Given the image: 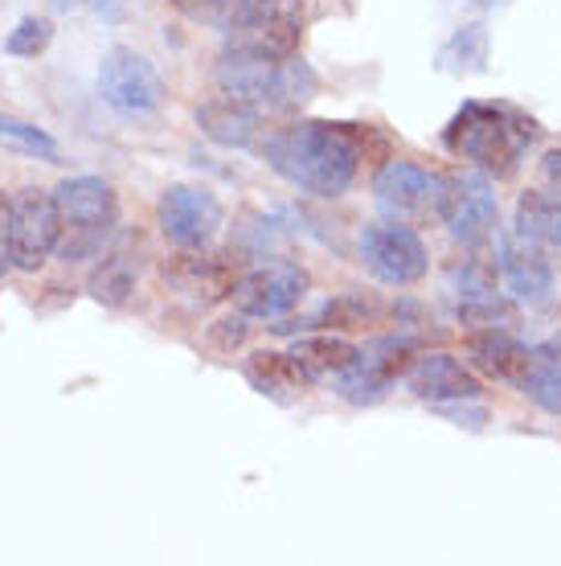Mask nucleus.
Masks as SVG:
<instances>
[{
    "mask_svg": "<svg viewBox=\"0 0 561 566\" xmlns=\"http://www.w3.org/2000/svg\"><path fill=\"white\" fill-rule=\"evenodd\" d=\"M283 181L304 189L311 198H340L349 193L361 160L369 153V128L361 124H328V119H299L287 128L263 132L254 144Z\"/></svg>",
    "mask_w": 561,
    "mask_h": 566,
    "instance_id": "1",
    "label": "nucleus"
},
{
    "mask_svg": "<svg viewBox=\"0 0 561 566\" xmlns=\"http://www.w3.org/2000/svg\"><path fill=\"white\" fill-rule=\"evenodd\" d=\"M541 128L508 103H464L443 128V144L451 156H459L496 181L517 177L525 153L537 144Z\"/></svg>",
    "mask_w": 561,
    "mask_h": 566,
    "instance_id": "2",
    "label": "nucleus"
},
{
    "mask_svg": "<svg viewBox=\"0 0 561 566\" xmlns=\"http://www.w3.org/2000/svg\"><path fill=\"white\" fill-rule=\"evenodd\" d=\"M218 86L230 99H242L258 112H292L316 95V74L299 57H263L225 50L218 62Z\"/></svg>",
    "mask_w": 561,
    "mask_h": 566,
    "instance_id": "3",
    "label": "nucleus"
},
{
    "mask_svg": "<svg viewBox=\"0 0 561 566\" xmlns=\"http://www.w3.org/2000/svg\"><path fill=\"white\" fill-rule=\"evenodd\" d=\"M57 201V218H62V234H57V251L54 255L62 263H83V259H95L107 242H112L115 230V189L103 177H66V181L54 189Z\"/></svg>",
    "mask_w": 561,
    "mask_h": 566,
    "instance_id": "4",
    "label": "nucleus"
},
{
    "mask_svg": "<svg viewBox=\"0 0 561 566\" xmlns=\"http://www.w3.org/2000/svg\"><path fill=\"white\" fill-rule=\"evenodd\" d=\"M419 357V340L410 333H393V337L369 340L366 349H357L349 369L337 374V395L352 407H373L390 395L398 378H406V369Z\"/></svg>",
    "mask_w": 561,
    "mask_h": 566,
    "instance_id": "5",
    "label": "nucleus"
},
{
    "mask_svg": "<svg viewBox=\"0 0 561 566\" xmlns=\"http://www.w3.org/2000/svg\"><path fill=\"white\" fill-rule=\"evenodd\" d=\"M165 78L152 62L127 45H115L98 62V99L124 119H148L165 107Z\"/></svg>",
    "mask_w": 561,
    "mask_h": 566,
    "instance_id": "6",
    "label": "nucleus"
},
{
    "mask_svg": "<svg viewBox=\"0 0 561 566\" xmlns=\"http://www.w3.org/2000/svg\"><path fill=\"white\" fill-rule=\"evenodd\" d=\"M373 198L385 210V218L406 222V227H426V222H443L447 210V177L410 165V160H390L385 169L373 177Z\"/></svg>",
    "mask_w": 561,
    "mask_h": 566,
    "instance_id": "7",
    "label": "nucleus"
},
{
    "mask_svg": "<svg viewBox=\"0 0 561 566\" xmlns=\"http://www.w3.org/2000/svg\"><path fill=\"white\" fill-rule=\"evenodd\" d=\"M357 251H361V268L385 287H410V283L426 280V271H431V251L419 239V230L393 222V218L361 230Z\"/></svg>",
    "mask_w": 561,
    "mask_h": 566,
    "instance_id": "8",
    "label": "nucleus"
},
{
    "mask_svg": "<svg viewBox=\"0 0 561 566\" xmlns=\"http://www.w3.org/2000/svg\"><path fill=\"white\" fill-rule=\"evenodd\" d=\"M62 218H57L54 193H45L38 185H29L13 198V222H9V247H13L17 271H38L45 259L57 251Z\"/></svg>",
    "mask_w": 561,
    "mask_h": 566,
    "instance_id": "9",
    "label": "nucleus"
},
{
    "mask_svg": "<svg viewBox=\"0 0 561 566\" xmlns=\"http://www.w3.org/2000/svg\"><path fill=\"white\" fill-rule=\"evenodd\" d=\"M160 275L172 292L189 296L193 304H218V300L234 296V287L242 280V263L230 251H205V247L181 251L177 247V255L165 259Z\"/></svg>",
    "mask_w": 561,
    "mask_h": 566,
    "instance_id": "10",
    "label": "nucleus"
},
{
    "mask_svg": "<svg viewBox=\"0 0 561 566\" xmlns=\"http://www.w3.org/2000/svg\"><path fill=\"white\" fill-rule=\"evenodd\" d=\"M443 227L459 247H484L500 234V206L491 193L488 172H455L447 177V210Z\"/></svg>",
    "mask_w": 561,
    "mask_h": 566,
    "instance_id": "11",
    "label": "nucleus"
},
{
    "mask_svg": "<svg viewBox=\"0 0 561 566\" xmlns=\"http://www.w3.org/2000/svg\"><path fill=\"white\" fill-rule=\"evenodd\" d=\"M156 222L172 247L189 251V247H210L225 222V210L205 185H172L156 206Z\"/></svg>",
    "mask_w": 561,
    "mask_h": 566,
    "instance_id": "12",
    "label": "nucleus"
},
{
    "mask_svg": "<svg viewBox=\"0 0 561 566\" xmlns=\"http://www.w3.org/2000/svg\"><path fill=\"white\" fill-rule=\"evenodd\" d=\"M308 271L299 263H263L254 271H242L239 287H234V308L246 312L251 321H279L308 296Z\"/></svg>",
    "mask_w": 561,
    "mask_h": 566,
    "instance_id": "13",
    "label": "nucleus"
},
{
    "mask_svg": "<svg viewBox=\"0 0 561 566\" xmlns=\"http://www.w3.org/2000/svg\"><path fill=\"white\" fill-rule=\"evenodd\" d=\"M304 42V21L295 0H263L246 21L225 29V50L263 57H292Z\"/></svg>",
    "mask_w": 561,
    "mask_h": 566,
    "instance_id": "14",
    "label": "nucleus"
},
{
    "mask_svg": "<svg viewBox=\"0 0 561 566\" xmlns=\"http://www.w3.org/2000/svg\"><path fill=\"white\" fill-rule=\"evenodd\" d=\"M496 271L505 275L512 300L529 304V308H546L553 304V263L546 259V247L525 234H496Z\"/></svg>",
    "mask_w": 561,
    "mask_h": 566,
    "instance_id": "15",
    "label": "nucleus"
},
{
    "mask_svg": "<svg viewBox=\"0 0 561 566\" xmlns=\"http://www.w3.org/2000/svg\"><path fill=\"white\" fill-rule=\"evenodd\" d=\"M406 390L431 407H447V402H476L484 395V382L472 366H464L451 354H419L414 366L406 369Z\"/></svg>",
    "mask_w": 561,
    "mask_h": 566,
    "instance_id": "16",
    "label": "nucleus"
},
{
    "mask_svg": "<svg viewBox=\"0 0 561 566\" xmlns=\"http://www.w3.org/2000/svg\"><path fill=\"white\" fill-rule=\"evenodd\" d=\"M140 268H144V234L124 230V234H115V239L98 251V263H95V271H91L86 292H91L98 304H107V308H124L127 300H131V292H136Z\"/></svg>",
    "mask_w": 561,
    "mask_h": 566,
    "instance_id": "17",
    "label": "nucleus"
},
{
    "mask_svg": "<svg viewBox=\"0 0 561 566\" xmlns=\"http://www.w3.org/2000/svg\"><path fill=\"white\" fill-rule=\"evenodd\" d=\"M529 345L517 340L508 328H476L464 337V357L467 366L484 374V378H496V382L520 386L525 369H529Z\"/></svg>",
    "mask_w": 561,
    "mask_h": 566,
    "instance_id": "18",
    "label": "nucleus"
},
{
    "mask_svg": "<svg viewBox=\"0 0 561 566\" xmlns=\"http://www.w3.org/2000/svg\"><path fill=\"white\" fill-rule=\"evenodd\" d=\"M197 128L222 148H254L263 140V112L242 99H210L197 107Z\"/></svg>",
    "mask_w": 561,
    "mask_h": 566,
    "instance_id": "19",
    "label": "nucleus"
},
{
    "mask_svg": "<svg viewBox=\"0 0 561 566\" xmlns=\"http://www.w3.org/2000/svg\"><path fill=\"white\" fill-rule=\"evenodd\" d=\"M246 378L258 395L279 398V402H292L316 382L308 369L295 361V354H275V349H258L246 357Z\"/></svg>",
    "mask_w": 561,
    "mask_h": 566,
    "instance_id": "20",
    "label": "nucleus"
},
{
    "mask_svg": "<svg viewBox=\"0 0 561 566\" xmlns=\"http://www.w3.org/2000/svg\"><path fill=\"white\" fill-rule=\"evenodd\" d=\"M517 390H525L541 411L561 419V333H553L549 340L533 345L529 369H525V378H520Z\"/></svg>",
    "mask_w": 561,
    "mask_h": 566,
    "instance_id": "21",
    "label": "nucleus"
},
{
    "mask_svg": "<svg viewBox=\"0 0 561 566\" xmlns=\"http://www.w3.org/2000/svg\"><path fill=\"white\" fill-rule=\"evenodd\" d=\"M517 234L561 251V193L553 189H529L517 201Z\"/></svg>",
    "mask_w": 561,
    "mask_h": 566,
    "instance_id": "22",
    "label": "nucleus"
},
{
    "mask_svg": "<svg viewBox=\"0 0 561 566\" xmlns=\"http://www.w3.org/2000/svg\"><path fill=\"white\" fill-rule=\"evenodd\" d=\"M385 304L378 296H369V292H349V296H332L324 300L320 312L311 316V325L316 328H340V333H357V328H369V325H381L385 321Z\"/></svg>",
    "mask_w": 561,
    "mask_h": 566,
    "instance_id": "23",
    "label": "nucleus"
},
{
    "mask_svg": "<svg viewBox=\"0 0 561 566\" xmlns=\"http://www.w3.org/2000/svg\"><path fill=\"white\" fill-rule=\"evenodd\" d=\"M295 361L308 369L311 378H337L340 369L352 366V357H357V349H352L349 340L332 337V333H320V337H299L292 345Z\"/></svg>",
    "mask_w": 561,
    "mask_h": 566,
    "instance_id": "24",
    "label": "nucleus"
},
{
    "mask_svg": "<svg viewBox=\"0 0 561 566\" xmlns=\"http://www.w3.org/2000/svg\"><path fill=\"white\" fill-rule=\"evenodd\" d=\"M438 66L447 74H476L488 66V25L484 21H467L455 29L443 50H438Z\"/></svg>",
    "mask_w": 561,
    "mask_h": 566,
    "instance_id": "25",
    "label": "nucleus"
},
{
    "mask_svg": "<svg viewBox=\"0 0 561 566\" xmlns=\"http://www.w3.org/2000/svg\"><path fill=\"white\" fill-rule=\"evenodd\" d=\"M169 4L181 17L197 21V25H210L225 33V29H234L239 21H246L263 0H169Z\"/></svg>",
    "mask_w": 561,
    "mask_h": 566,
    "instance_id": "26",
    "label": "nucleus"
},
{
    "mask_svg": "<svg viewBox=\"0 0 561 566\" xmlns=\"http://www.w3.org/2000/svg\"><path fill=\"white\" fill-rule=\"evenodd\" d=\"M459 321L479 328H508L517 321V308L500 292H488V296H476V300H459Z\"/></svg>",
    "mask_w": 561,
    "mask_h": 566,
    "instance_id": "27",
    "label": "nucleus"
},
{
    "mask_svg": "<svg viewBox=\"0 0 561 566\" xmlns=\"http://www.w3.org/2000/svg\"><path fill=\"white\" fill-rule=\"evenodd\" d=\"M447 283L459 300L488 296V292H496V268H491V263H479V259H459V263L447 271Z\"/></svg>",
    "mask_w": 561,
    "mask_h": 566,
    "instance_id": "28",
    "label": "nucleus"
},
{
    "mask_svg": "<svg viewBox=\"0 0 561 566\" xmlns=\"http://www.w3.org/2000/svg\"><path fill=\"white\" fill-rule=\"evenodd\" d=\"M50 42H54V25H50L45 17H21L13 33L4 38V54H13V57H38Z\"/></svg>",
    "mask_w": 561,
    "mask_h": 566,
    "instance_id": "29",
    "label": "nucleus"
},
{
    "mask_svg": "<svg viewBox=\"0 0 561 566\" xmlns=\"http://www.w3.org/2000/svg\"><path fill=\"white\" fill-rule=\"evenodd\" d=\"M0 140H13L17 148L42 156V160H57V144L42 128H33L25 119H13V115H0Z\"/></svg>",
    "mask_w": 561,
    "mask_h": 566,
    "instance_id": "30",
    "label": "nucleus"
},
{
    "mask_svg": "<svg viewBox=\"0 0 561 566\" xmlns=\"http://www.w3.org/2000/svg\"><path fill=\"white\" fill-rule=\"evenodd\" d=\"M246 321H251L246 312L222 316L218 325H210V333H205V345H210L213 354H234L242 340H246V333H251V325H246Z\"/></svg>",
    "mask_w": 561,
    "mask_h": 566,
    "instance_id": "31",
    "label": "nucleus"
},
{
    "mask_svg": "<svg viewBox=\"0 0 561 566\" xmlns=\"http://www.w3.org/2000/svg\"><path fill=\"white\" fill-rule=\"evenodd\" d=\"M9 222H13V201L4 198V189H0V280H4V271L13 268V247H9Z\"/></svg>",
    "mask_w": 561,
    "mask_h": 566,
    "instance_id": "32",
    "label": "nucleus"
},
{
    "mask_svg": "<svg viewBox=\"0 0 561 566\" xmlns=\"http://www.w3.org/2000/svg\"><path fill=\"white\" fill-rule=\"evenodd\" d=\"M541 185L553 189V193H561V148L546 153V160H541Z\"/></svg>",
    "mask_w": 561,
    "mask_h": 566,
    "instance_id": "33",
    "label": "nucleus"
},
{
    "mask_svg": "<svg viewBox=\"0 0 561 566\" xmlns=\"http://www.w3.org/2000/svg\"><path fill=\"white\" fill-rule=\"evenodd\" d=\"M86 4H95L103 17H119V13H124V0H86Z\"/></svg>",
    "mask_w": 561,
    "mask_h": 566,
    "instance_id": "34",
    "label": "nucleus"
},
{
    "mask_svg": "<svg viewBox=\"0 0 561 566\" xmlns=\"http://www.w3.org/2000/svg\"><path fill=\"white\" fill-rule=\"evenodd\" d=\"M472 4H479V9H500V4H508V0H472Z\"/></svg>",
    "mask_w": 561,
    "mask_h": 566,
    "instance_id": "35",
    "label": "nucleus"
}]
</instances>
